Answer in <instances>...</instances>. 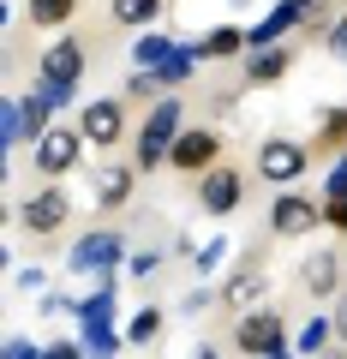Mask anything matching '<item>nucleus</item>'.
<instances>
[{
	"instance_id": "1",
	"label": "nucleus",
	"mask_w": 347,
	"mask_h": 359,
	"mask_svg": "<svg viewBox=\"0 0 347 359\" xmlns=\"http://www.w3.org/2000/svg\"><path fill=\"white\" fill-rule=\"evenodd\" d=\"M186 132V108L180 96H162V102L144 114L138 126V174H156V168H168V150H174V138Z\"/></svg>"
},
{
	"instance_id": "2",
	"label": "nucleus",
	"mask_w": 347,
	"mask_h": 359,
	"mask_svg": "<svg viewBox=\"0 0 347 359\" xmlns=\"http://www.w3.org/2000/svg\"><path fill=\"white\" fill-rule=\"evenodd\" d=\"M233 347L252 353V359H282V353H287V323H282V311H275V306L245 311V318L233 323Z\"/></svg>"
},
{
	"instance_id": "3",
	"label": "nucleus",
	"mask_w": 347,
	"mask_h": 359,
	"mask_svg": "<svg viewBox=\"0 0 347 359\" xmlns=\"http://www.w3.org/2000/svg\"><path fill=\"white\" fill-rule=\"evenodd\" d=\"M126 257V240H120L114 228H96V233H84V240L72 245V257H66V269L72 276H96V282H108V269Z\"/></svg>"
},
{
	"instance_id": "4",
	"label": "nucleus",
	"mask_w": 347,
	"mask_h": 359,
	"mask_svg": "<svg viewBox=\"0 0 347 359\" xmlns=\"http://www.w3.org/2000/svg\"><path fill=\"white\" fill-rule=\"evenodd\" d=\"M168 168H180V174H198V180H204L210 168H222V132L186 126L180 138H174V150H168Z\"/></svg>"
},
{
	"instance_id": "5",
	"label": "nucleus",
	"mask_w": 347,
	"mask_h": 359,
	"mask_svg": "<svg viewBox=\"0 0 347 359\" xmlns=\"http://www.w3.org/2000/svg\"><path fill=\"white\" fill-rule=\"evenodd\" d=\"M78 132H84L90 150L120 144V138H126V102H120V96H96L90 108H78Z\"/></svg>"
},
{
	"instance_id": "6",
	"label": "nucleus",
	"mask_w": 347,
	"mask_h": 359,
	"mask_svg": "<svg viewBox=\"0 0 347 359\" xmlns=\"http://www.w3.org/2000/svg\"><path fill=\"white\" fill-rule=\"evenodd\" d=\"M240 204H245V174L233 162L210 168V174L198 180V210H204V216H233Z\"/></svg>"
},
{
	"instance_id": "7",
	"label": "nucleus",
	"mask_w": 347,
	"mask_h": 359,
	"mask_svg": "<svg viewBox=\"0 0 347 359\" xmlns=\"http://www.w3.org/2000/svg\"><path fill=\"white\" fill-rule=\"evenodd\" d=\"M306 168H311V150L299 138H264V150H257V180H270V186H287Z\"/></svg>"
},
{
	"instance_id": "8",
	"label": "nucleus",
	"mask_w": 347,
	"mask_h": 359,
	"mask_svg": "<svg viewBox=\"0 0 347 359\" xmlns=\"http://www.w3.org/2000/svg\"><path fill=\"white\" fill-rule=\"evenodd\" d=\"M30 156H36V162H30L36 174L60 180V174H72V168H78V156H84V132H78V126H54L42 144H30Z\"/></svg>"
},
{
	"instance_id": "9",
	"label": "nucleus",
	"mask_w": 347,
	"mask_h": 359,
	"mask_svg": "<svg viewBox=\"0 0 347 359\" xmlns=\"http://www.w3.org/2000/svg\"><path fill=\"white\" fill-rule=\"evenodd\" d=\"M323 228V204H311V198L299 192H275L270 204V233H282V240H306V233Z\"/></svg>"
},
{
	"instance_id": "10",
	"label": "nucleus",
	"mask_w": 347,
	"mask_h": 359,
	"mask_svg": "<svg viewBox=\"0 0 347 359\" xmlns=\"http://www.w3.org/2000/svg\"><path fill=\"white\" fill-rule=\"evenodd\" d=\"M66 216H72V198L60 192V186H42L36 198H25L18 204V222H25L36 240H48V233H60L66 228Z\"/></svg>"
},
{
	"instance_id": "11",
	"label": "nucleus",
	"mask_w": 347,
	"mask_h": 359,
	"mask_svg": "<svg viewBox=\"0 0 347 359\" xmlns=\"http://www.w3.org/2000/svg\"><path fill=\"white\" fill-rule=\"evenodd\" d=\"M84 60H90V48H84L78 36H60L48 54H42V72H36V78H48V84H60L66 96H72L78 78H84Z\"/></svg>"
},
{
	"instance_id": "12",
	"label": "nucleus",
	"mask_w": 347,
	"mask_h": 359,
	"mask_svg": "<svg viewBox=\"0 0 347 359\" xmlns=\"http://www.w3.org/2000/svg\"><path fill=\"white\" fill-rule=\"evenodd\" d=\"M132 180H138V162H96V210H120L132 198Z\"/></svg>"
},
{
	"instance_id": "13",
	"label": "nucleus",
	"mask_w": 347,
	"mask_h": 359,
	"mask_svg": "<svg viewBox=\"0 0 347 359\" xmlns=\"http://www.w3.org/2000/svg\"><path fill=\"white\" fill-rule=\"evenodd\" d=\"M264 299H270V269H264V264L233 269V276H228V287H222V306H245V311H257Z\"/></svg>"
},
{
	"instance_id": "14",
	"label": "nucleus",
	"mask_w": 347,
	"mask_h": 359,
	"mask_svg": "<svg viewBox=\"0 0 347 359\" xmlns=\"http://www.w3.org/2000/svg\"><path fill=\"white\" fill-rule=\"evenodd\" d=\"M299 287L318 294V299L341 294V252H311L306 264H299Z\"/></svg>"
},
{
	"instance_id": "15",
	"label": "nucleus",
	"mask_w": 347,
	"mask_h": 359,
	"mask_svg": "<svg viewBox=\"0 0 347 359\" xmlns=\"http://www.w3.org/2000/svg\"><path fill=\"white\" fill-rule=\"evenodd\" d=\"M287 72H294V48H287V42L245 54V84H282Z\"/></svg>"
},
{
	"instance_id": "16",
	"label": "nucleus",
	"mask_w": 347,
	"mask_h": 359,
	"mask_svg": "<svg viewBox=\"0 0 347 359\" xmlns=\"http://www.w3.org/2000/svg\"><path fill=\"white\" fill-rule=\"evenodd\" d=\"M198 60H204V48H198V42H180V48L168 54V66L156 78H162V90H174V84H192L198 78Z\"/></svg>"
},
{
	"instance_id": "17",
	"label": "nucleus",
	"mask_w": 347,
	"mask_h": 359,
	"mask_svg": "<svg viewBox=\"0 0 347 359\" xmlns=\"http://www.w3.org/2000/svg\"><path fill=\"white\" fill-rule=\"evenodd\" d=\"M174 48H180V42H174V36H156V30H150V36H138V42H132V72H162Z\"/></svg>"
},
{
	"instance_id": "18",
	"label": "nucleus",
	"mask_w": 347,
	"mask_h": 359,
	"mask_svg": "<svg viewBox=\"0 0 347 359\" xmlns=\"http://www.w3.org/2000/svg\"><path fill=\"white\" fill-rule=\"evenodd\" d=\"M198 48H204V60H233V54H245V30L240 25H216L210 36H198Z\"/></svg>"
},
{
	"instance_id": "19",
	"label": "nucleus",
	"mask_w": 347,
	"mask_h": 359,
	"mask_svg": "<svg viewBox=\"0 0 347 359\" xmlns=\"http://www.w3.org/2000/svg\"><path fill=\"white\" fill-rule=\"evenodd\" d=\"M72 318H78V330H96V323H114V294H108V287H96L90 299H72Z\"/></svg>"
},
{
	"instance_id": "20",
	"label": "nucleus",
	"mask_w": 347,
	"mask_h": 359,
	"mask_svg": "<svg viewBox=\"0 0 347 359\" xmlns=\"http://www.w3.org/2000/svg\"><path fill=\"white\" fill-rule=\"evenodd\" d=\"M108 13H114V25L138 30V25H156L162 18V0H108Z\"/></svg>"
},
{
	"instance_id": "21",
	"label": "nucleus",
	"mask_w": 347,
	"mask_h": 359,
	"mask_svg": "<svg viewBox=\"0 0 347 359\" xmlns=\"http://www.w3.org/2000/svg\"><path fill=\"white\" fill-rule=\"evenodd\" d=\"M72 13H78V0H30V25H36V30L72 25Z\"/></svg>"
},
{
	"instance_id": "22",
	"label": "nucleus",
	"mask_w": 347,
	"mask_h": 359,
	"mask_svg": "<svg viewBox=\"0 0 347 359\" xmlns=\"http://www.w3.org/2000/svg\"><path fill=\"white\" fill-rule=\"evenodd\" d=\"M318 150H347V102L318 120Z\"/></svg>"
},
{
	"instance_id": "23",
	"label": "nucleus",
	"mask_w": 347,
	"mask_h": 359,
	"mask_svg": "<svg viewBox=\"0 0 347 359\" xmlns=\"http://www.w3.org/2000/svg\"><path fill=\"white\" fill-rule=\"evenodd\" d=\"M78 341H84V353H90V359H108V353H120V330H114V323H96V330H84Z\"/></svg>"
},
{
	"instance_id": "24",
	"label": "nucleus",
	"mask_w": 347,
	"mask_h": 359,
	"mask_svg": "<svg viewBox=\"0 0 347 359\" xmlns=\"http://www.w3.org/2000/svg\"><path fill=\"white\" fill-rule=\"evenodd\" d=\"M0 138H6V150L30 138V132H25V96H18V102H6V108H0Z\"/></svg>"
},
{
	"instance_id": "25",
	"label": "nucleus",
	"mask_w": 347,
	"mask_h": 359,
	"mask_svg": "<svg viewBox=\"0 0 347 359\" xmlns=\"http://www.w3.org/2000/svg\"><path fill=\"white\" fill-rule=\"evenodd\" d=\"M156 335H162V311H156V306H144V311H138V318H132V323H126V341H132V347H138V341H156Z\"/></svg>"
},
{
	"instance_id": "26",
	"label": "nucleus",
	"mask_w": 347,
	"mask_h": 359,
	"mask_svg": "<svg viewBox=\"0 0 347 359\" xmlns=\"http://www.w3.org/2000/svg\"><path fill=\"white\" fill-rule=\"evenodd\" d=\"M329 330H335V318H311L306 330H299V353H311V359H318L323 347H329Z\"/></svg>"
},
{
	"instance_id": "27",
	"label": "nucleus",
	"mask_w": 347,
	"mask_h": 359,
	"mask_svg": "<svg viewBox=\"0 0 347 359\" xmlns=\"http://www.w3.org/2000/svg\"><path fill=\"white\" fill-rule=\"evenodd\" d=\"M222 257H228V240H210V245H198L192 269H198V276H216V269H222Z\"/></svg>"
},
{
	"instance_id": "28",
	"label": "nucleus",
	"mask_w": 347,
	"mask_h": 359,
	"mask_svg": "<svg viewBox=\"0 0 347 359\" xmlns=\"http://www.w3.org/2000/svg\"><path fill=\"white\" fill-rule=\"evenodd\" d=\"M126 96H132V102H150V96H162V78H156V72H132L126 78Z\"/></svg>"
},
{
	"instance_id": "29",
	"label": "nucleus",
	"mask_w": 347,
	"mask_h": 359,
	"mask_svg": "<svg viewBox=\"0 0 347 359\" xmlns=\"http://www.w3.org/2000/svg\"><path fill=\"white\" fill-rule=\"evenodd\" d=\"M156 269H162V252H138V257H126V276H132V282L156 276Z\"/></svg>"
},
{
	"instance_id": "30",
	"label": "nucleus",
	"mask_w": 347,
	"mask_h": 359,
	"mask_svg": "<svg viewBox=\"0 0 347 359\" xmlns=\"http://www.w3.org/2000/svg\"><path fill=\"white\" fill-rule=\"evenodd\" d=\"M323 48H329L335 60L347 66V18H335V25H329V36H323Z\"/></svg>"
},
{
	"instance_id": "31",
	"label": "nucleus",
	"mask_w": 347,
	"mask_h": 359,
	"mask_svg": "<svg viewBox=\"0 0 347 359\" xmlns=\"http://www.w3.org/2000/svg\"><path fill=\"white\" fill-rule=\"evenodd\" d=\"M323 222L347 233V198H323Z\"/></svg>"
},
{
	"instance_id": "32",
	"label": "nucleus",
	"mask_w": 347,
	"mask_h": 359,
	"mask_svg": "<svg viewBox=\"0 0 347 359\" xmlns=\"http://www.w3.org/2000/svg\"><path fill=\"white\" fill-rule=\"evenodd\" d=\"M42 359H84V341H48Z\"/></svg>"
},
{
	"instance_id": "33",
	"label": "nucleus",
	"mask_w": 347,
	"mask_h": 359,
	"mask_svg": "<svg viewBox=\"0 0 347 359\" xmlns=\"http://www.w3.org/2000/svg\"><path fill=\"white\" fill-rule=\"evenodd\" d=\"M6 359H42V347L25 341V335H13V341H6Z\"/></svg>"
},
{
	"instance_id": "34",
	"label": "nucleus",
	"mask_w": 347,
	"mask_h": 359,
	"mask_svg": "<svg viewBox=\"0 0 347 359\" xmlns=\"http://www.w3.org/2000/svg\"><path fill=\"white\" fill-rule=\"evenodd\" d=\"M180 311H186V318H198V311H210V294H204V287H192V294L180 299Z\"/></svg>"
},
{
	"instance_id": "35",
	"label": "nucleus",
	"mask_w": 347,
	"mask_h": 359,
	"mask_svg": "<svg viewBox=\"0 0 347 359\" xmlns=\"http://www.w3.org/2000/svg\"><path fill=\"white\" fill-rule=\"evenodd\" d=\"M18 287H30V294H48V276H42V269H18Z\"/></svg>"
},
{
	"instance_id": "36",
	"label": "nucleus",
	"mask_w": 347,
	"mask_h": 359,
	"mask_svg": "<svg viewBox=\"0 0 347 359\" xmlns=\"http://www.w3.org/2000/svg\"><path fill=\"white\" fill-rule=\"evenodd\" d=\"M329 318H335V335H341V341H347V294L335 299V311H329Z\"/></svg>"
},
{
	"instance_id": "37",
	"label": "nucleus",
	"mask_w": 347,
	"mask_h": 359,
	"mask_svg": "<svg viewBox=\"0 0 347 359\" xmlns=\"http://www.w3.org/2000/svg\"><path fill=\"white\" fill-rule=\"evenodd\" d=\"M318 359H347V353H341V347H329V353H318Z\"/></svg>"
}]
</instances>
